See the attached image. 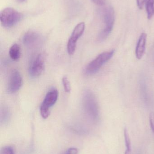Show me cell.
I'll use <instances>...</instances> for the list:
<instances>
[{
  "label": "cell",
  "mask_w": 154,
  "mask_h": 154,
  "mask_svg": "<svg viewBox=\"0 0 154 154\" xmlns=\"http://www.w3.org/2000/svg\"><path fill=\"white\" fill-rule=\"evenodd\" d=\"M82 100L83 109L86 115L93 121H97L99 117V109L94 93L90 90H86L83 93Z\"/></svg>",
  "instance_id": "6da1fadb"
},
{
  "label": "cell",
  "mask_w": 154,
  "mask_h": 154,
  "mask_svg": "<svg viewBox=\"0 0 154 154\" xmlns=\"http://www.w3.org/2000/svg\"><path fill=\"white\" fill-rule=\"evenodd\" d=\"M115 51L112 50L99 54L86 66L85 69V74L88 75L96 74L105 63L111 59Z\"/></svg>",
  "instance_id": "7a4b0ae2"
},
{
  "label": "cell",
  "mask_w": 154,
  "mask_h": 154,
  "mask_svg": "<svg viewBox=\"0 0 154 154\" xmlns=\"http://www.w3.org/2000/svg\"><path fill=\"white\" fill-rule=\"evenodd\" d=\"M23 18L20 12L11 7H7L1 11L0 20L1 24L5 28H11L16 25Z\"/></svg>",
  "instance_id": "3957f363"
},
{
  "label": "cell",
  "mask_w": 154,
  "mask_h": 154,
  "mask_svg": "<svg viewBox=\"0 0 154 154\" xmlns=\"http://www.w3.org/2000/svg\"><path fill=\"white\" fill-rule=\"evenodd\" d=\"M105 27L100 32L98 37V40L103 42L106 39L113 30L115 23V13L112 7H106L104 9L103 13Z\"/></svg>",
  "instance_id": "277c9868"
},
{
  "label": "cell",
  "mask_w": 154,
  "mask_h": 154,
  "mask_svg": "<svg viewBox=\"0 0 154 154\" xmlns=\"http://www.w3.org/2000/svg\"><path fill=\"white\" fill-rule=\"evenodd\" d=\"M58 97V91L52 88L48 91L40 107V111L42 118L46 119L50 114V108L57 102Z\"/></svg>",
  "instance_id": "5b68a950"
},
{
  "label": "cell",
  "mask_w": 154,
  "mask_h": 154,
  "mask_svg": "<svg viewBox=\"0 0 154 154\" xmlns=\"http://www.w3.org/2000/svg\"><path fill=\"white\" fill-rule=\"evenodd\" d=\"M85 29V23L80 22L74 28L67 44V50L70 55L74 54L76 49L78 40L82 36Z\"/></svg>",
  "instance_id": "8992f818"
},
{
  "label": "cell",
  "mask_w": 154,
  "mask_h": 154,
  "mask_svg": "<svg viewBox=\"0 0 154 154\" xmlns=\"http://www.w3.org/2000/svg\"><path fill=\"white\" fill-rule=\"evenodd\" d=\"M45 68V57L42 54H38L30 64L29 69V75L32 78L39 76Z\"/></svg>",
  "instance_id": "52a82bcc"
},
{
  "label": "cell",
  "mask_w": 154,
  "mask_h": 154,
  "mask_svg": "<svg viewBox=\"0 0 154 154\" xmlns=\"http://www.w3.org/2000/svg\"><path fill=\"white\" fill-rule=\"evenodd\" d=\"M42 41V36L38 32L32 31L26 32L23 38L24 44L29 48H35L39 47Z\"/></svg>",
  "instance_id": "ba28073f"
},
{
  "label": "cell",
  "mask_w": 154,
  "mask_h": 154,
  "mask_svg": "<svg viewBox=\"0 0 154 154\" xmlns=\"http://www.w3.org/2000/svg\"><path fill=\"white\" fill-rule=\"evenodd\" d=\"M22 83V78L19 71L14 70L9 77L7 85V92L13 94L19 90Z\"/></svg>",
  "instance_id": "9c48e42d"
},
{
  "label": "cell",
  "mask_w": 154,
  "mask_h": 154,
  "mask_svg": "<svg viewBox=\"0 0 154 154\" xmlns=\"http://www.w3.org/2000/svg\"><path fill=\"white\" fill-rule=\"evenodd\" d=\"M147 35L142 33L139 37L136 48V57L138 60H141L144 56L146 47Z\"/></svg>",
  "instance_id": "30bf717a"
},
{
  "label": "cell",
  "mask_w": 154,
  "mask_h": 154,
  "mask_svg": "<svg viewBox=\"0 0 154 154\" xmlns=\"http://www.w3.org/2000/svg\"><path fill=\"white\" fill-rule=\"evenodd\" d=\"M10 58L14 61L18 60L21 56L20 48L17 44L13 45L9 50Z\"/></svg>",
  "instance_id": "8fae6325"
},
{
  "label": "cell",
  "mask_w": 154,
  "mask_h": 154,
  "mask_svg": "<svg viewBox=\"0 0 154 154\" xmlns=\"http://www.w3.org/2000/svg\"><path fill=\"white\" fill-rule=\"evenodd\" d=\"M10 111L7 107L3 106L1 108V123L5 124L10 120L11 114Z\"/></svg>",
  "instance_id": "7c38bea8"
},
{
  "label": "cell",
  "mask_w": 154,
  "mask_h": 154,
  "mask_svg": "<svg viewBox=\"0 0 154 154\" xmlns=\"http://www.w3.org/2000/svg\"><path fill=\"white\" fill-rule=\"evenodd\" d=\"M146 8L148 19H152L154 15V0H146Z\"/></svg>",
  "instance_id": "4fadbf2b"
},
{
  "label": "cell",
  "mask_w": 154,
  "mask_h": 154,
  "mask_svg": "<svg viewBox=\"0 0 154 154\" xmlns=\"http://www.w3.org/2000/svg\"><path fill=\"white\" fill-rule=\"evenodd\" d=\"M124 136L125 142L126 147V150L125 154H131V151H132L131 140H130L128 131L126 128H125L124 130Z\"/></svg>",
  "instance_id": "5bb4252c"
},
{
  "label": "cell",
  "mask_w": 154,
  "mask_h": 154,
  "mask_svg": "<svg viewBox=\"0 0 154 154\" xmlns=\"http://www.w3.org/2000/svg\"><path fill=\"white\" fill-rule=\"evenodd\" d=\"M62 82L65 91L68 93L70 92L71 90V87L70 82L68 77L66 76L63 77Z\"/></svg>",
  "instance_id": "9a60e30c"
},
{
  "label": "cell",
  "mask_w": 154,
  "mask_h": 154,
  "mask_svg": "<svg viewBox=\"0 0 154 154\" xmlns=\"http://www.w3.org/2000/svg\"><path fill=\"white\" fill-rule=\"evenodd\" d=\"M0 154H14V149L11 146H6L1 148Z\"/></svg>",
  "instance_id": "2e32d148"
},
{
  "label": "cell",
  "mask_w": 154,
  "mask_h": 154,
  "mask_svg": "<svg viewBox=\"0 0 154 154\" xmlns=\"http://www.w3.org/2000/svg\"><path fill=\"white\" fill-rule=\"evenodd\" d=\"M149 121L151 129L154 133V113H151L149 116Z\"/></svg>",
  "instance_id": "e0dca14e"
},
{
  "label": "cell",
  "mask_w": 154,
  "mask_h": 154,
  "mask_svg": "<svg viewBox=\"0 0 154 154\" xmlns=\"http://www.w3.org/2000/svg\"><path fill=\"white\" fill-rule=\"evenodd\" d=\"M78 153V149L74 147H71L66 151L65 154H77Z\"/></svg>",
  "instance_id": "ac0fdd59"
},
{
  "label": "cell",
  "mask_w": 154,
  "mask_h": 154,
  "mask_svg": "<svg viewBox=\"0 0 154 154\" xmlns=\"http://www.w3.org/2000/svg\"><path fill=\"white\" fill-rule=\"evenodd\" d=\"M146 0H137V6L139 9H142L143 8L144 4L145 3Z\"/></svg>",
  "instance_id": "d6986e66"
},
{
  "label": "cell",
  "mask_w": 154,
  "mask_h": 154,
  "mask_svg": "<svg viewBox=\"0 0 154 154\" xmlns=\"http://www.w3.org/2000/svg\"><path fill=\"white\" fill-rule=\"evenodd\" d=\"M92 2L98 5H103L105 4V0H92Z\"/></svg>",
  "instance_id": "ffe728a7"
},
{
  "label": "cell",
  "mask_w": 154,
  "mask_h": 154,
  "mask_svg": "<svg viewBox=\"0 0 154 154\" xmlns=\"http://www.w3.org/2000/svg\"><path fill=\"white\" fill-rule=\"evenodd\" d=\"M18 2H24L25 0H17Z\"/></svg>",
  "instance_id": "44dd1931"
}]
</instances>
